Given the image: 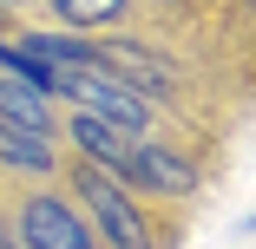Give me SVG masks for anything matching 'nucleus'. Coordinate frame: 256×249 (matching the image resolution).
<instances>
[{"instance_id": "8", "label": "nucleus", "mask_w": 256, "mask_h": 249, "mask_svg": "<svg viewBox=\"0 0 256 249\" xmlns=\"http://www.w3.org/2000/svg\"><path fill=\"white\" fill-rule=\"evenodd\" d=\"M0 249H20V243H14V236H7V230H0Z\"/></svg>"}, {"instance_id": "7", "label": "nucleus", "mask_w": 256, "mask_h": 249, "mask_svg": "<svg viewBox=\"0 0 256 249\" xmlns=\"http://www.w3.org/2000/svg\"><path fill=\"white\" fill-rule=\"evenodd\" d=\"M53 13L66 26H106V20L125 13V0H53Z\"/></svg>"}, {"instance_id": "4", "label": "nucleus", "mask_w": 256, "mask_h": 249, "mask_svg": "<svg viewBox=\"0 0 256 249\" xmlns=\"http://www.w3.org/2000/svg\"><path fill=\"white\" fill-rule=\"evenodd\" d=\"M106 177H118V184H138V190H164V197H190V190H197V171H190L184 158L158 151V144H138V138H132L125 164H118V171H106Z\"/></svg>"}, {"instance_id": "6", "label": "nucleus", "mask_w": 256, "mask_h": 249, "mask_svg": "<svg viewBox=\"0 0 256 249\" xmlns=\"http://www.w3.org/2000/svg\"><path fill=\"white\" fill-rule=\"evenodd\" d=\"M0 164H20V171H53V144L0 125Z\"/></svg>"}, {"instance_id": "3", "label": "nucleus", "mask_w": 256, "mask_h": 249, "mask_svg": "<svg viewBox=\"0 0 256 249\" xmlns=\"http://www.w3.org/2000/svg\"><path fill=\"white\" fill-rule=\"evenodd\" d=\"M20 249H98V230L60 204V197H26L20 210Z\"/></svg>"}, {"instance_id": "2", "label": "nucleus", "mask_w": 256, "mask_h": 249, "mask_svg": "<svg viewBox=\"0 0 256 249\" xmlns=\"http://www.w3.org/2000/svg\"><path fill=\"white\" fill-rule=\"evenodd\" d=\"M72 184H79L86 210H92V230H106V243H112V249H151V230H144V217H138V204L125 197V184H118V177H106L98 164H79V171H72Z\"/></svg>"}, {"instance_id": "5", "label": "nucleus", "mask_w": 256, "mask_h": 249, "mask_svg": "<svg viewBox=\"0 0 256 249\" xmlns=\"http://www.w3.org/2000/svg\"><path fill=\"white\" fill-rule=\"evenodd\" d=\"M0 125L53 144V105H46V92H33V85H20V79L0 72Z\"/></svg>"}, {"instance_id": "1", "label": "nucleus", "mask_w": 256, "mask_h": 249, "mask_svg": "<svg viewBox=\"0 0 256 249\" xmlns=\"http://www.w3.org/2000/svg\"><path fill=\"white\" fill-rule=\"evenodd\" d=\"M53 98H72L79 112L106 118V125H118V131H132V138H138V125H144V98H138L132 85H118L106 66H60V72H53Z\"/></svg>"}]
</instances>
